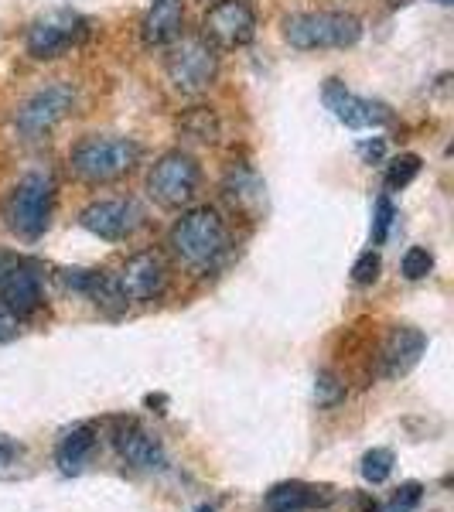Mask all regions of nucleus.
I'll use <instances>...</instances> for the list:
<instances>
[{"label": "nucleus", "mask_w": 454, "mask_h": 512, "mask_svg": "<svg viewBox=\"0 0 454 512\" xmlns=\"http://www.w3.org/2000/svg\"><path fill=\"white\" fill-rule=\"evenodd\" d=\"M168 243L185 267L202 270V274L205 270H216L219 260L229 250L226 219H222L216 209H209V205L188 209V212H181V219L171 226Z\"/></svg>", "instance_id": "obj_1"}, {"label": "nucleus", "mask_w": 454, "mask_h": 512, "mask_svg": "<svg viewBox=\"0 0 454 512\" xmlns=\"http://www.w3.org/2000/svg\"><path fill=\"white\" fill-rule=\"evenodd\" d=\"M140 164V144L130 137H82L69 154L72 175L86 185H113Z\"/></svg>", "instance_id": "obj_2"}, {"label": "nucleus", "mask_w": 454, "mask_h": 512, "mask_svg": "<svg viewBox=\"0 0 454 512\" xmlns=\"http://www.w3.org/2000/svg\"><path fill=\"white\" fill-rule=\"evenodd\" d=\"M362 38V21L349 11H301L284 18V41L297 52L352 48Z\"/></svg>", "instance_id": "obj_3"}, {"label": "nucleus", "mask_w": 454, "mask_h": 512, "mask_svg": "<svg viewBox=\"0 0 454 512\" xmlns=\"http://www.w3.org/2000/svg\"><path fill=\"white\" fill-rule=\"evenodd\" d=\"M55 209V181L52 175L31 171L18 185L11 188L4 202V226L21 239H38L45 236L48 222H52Z\"/></svg>", "instance_id": "obj_4"}, {"label": "nucleus", "mask_w": 454, "mask_h": 512, "mask_svg": "<svg viewBox=\"0 0 454 512\" xmlns=\"http://www.w3.org/2000/svg\"><path fill=\"white\" fill-rule=\"evenodd\" d=\"M72 110H76V86L72 82H48L14 110V134L24 144L48 140Z\"/></svg>", "instance_id": "obj_5"}, {"label": "nucleus", "mask_w": 454, "mask_h": 512, "mask_svg": "<svg viewBox=\"0 0 454 512\" xmlns=\"http://www.w3.org/2000/svg\"><path fill=\"white\" fill-rule=\"evenodd\" d=\"M171 89L181 96H202L212 89L219 76V48L205 38H178L168 45V62H164Z\"/></svg>", "instance_id": "obj_6"}, {"label": "nucleus", "mask_w": 454, "mask_h": 512, "mask_svg": "<svg viewBox=\"0 0 454 512\" xmlns=\"http://www.w3.org/2000/svg\"><path fill=\"white\" fill-rule=\"evenodd\" d=\"M198 188H202V168L188 151H168L154 161L151 175H147V195L161 205V209H185L195 202Z\"/></svg>", "instance_id": "obj_7"}, {"label": "nucleus", "mask_w": 454, "mask_h": 512, "mask_svg": "<svg viewBox=\"0 0 454 512\" xmlns=\"http://www.w3.org/2000/svg\"><path fill=\"white\" fill-rule=\"evenodd\" d=\"M89 38V21L76 11H48L45 18H38L28 28V55L38 62L62 59L65 52H72L76 45Z\"/></svg>", "instance_id": "obj_8"}, {"label": "nucleus", "mask_w": 454, "mask_h": 512, "mask_svg": "<svg viewBox=\"0 0 454 512\" xmlns=\"http://www.w3.org/2000/svg\"><path fill=\"white\" fill-rule=\"evenodd\" d=\"M0 304L18 318L41 311L45 291H41V267L35 260L0 250Z\"/></svg>", "instance_id": "obj_9"}, {"label": "nucleus", "mask_w": 454, "mask_h": 512, "mask_svg": "<svg viewBox=\"0 0 454 512\" xmlns=\"http://www.w3.org/2000/svg\"><path fill=\"white\" fill-rule=\"evenodd\" d=\"M113 284L123 297V304H151L168 291V263L161 260V253H134L127 263L113 274Z\"/></svg>", "instance_id": "obj_10"}, {"label": "nucleus", "mask_w": 454, "mask_h": 512, "mask_svg": "<svg viewBox=\"0 0 454 512\" xmlns=\"http://www.w3.org/2000/svg\"><path fill=\"white\" fill-rule=\"evenodd\" d=\"M202 38L216 48H246L257 38V14L250 0H216L205 11Z\"/></svg>", "instance_id": "obj_11"}, {"label": "nucleus", "mask_w": 454, "mask_h": 512, "mask_svg": "<svg viewBox=\"0 0 454 512\" xmlns=\"http://www.w3.org/2000/svg\"><path fill=\"white\" fill-rule=\"evenodd\" d=\"M79 226L99 239L120 243V239L134 236L144 226V212H140L134 198H99V202H89L79 212Z\"/></svg>", "instance_id": "obj_12"}, {"label": "nucleus", "mask_w": 454, "mask_h": 512, "mask_svg": "<svg viewBox=\"0 0 454 512\" xmlns=\"http://www.w3.org/2000/svg\"><path fill=\"white\" fill-rule=\"evenodd\" d=\"M321 99H325V106L332 110V117L338 123H345L349 130H376L390 123V106L379 103V99L352 93L342 79H328L325 86H321Z\"/></svg>", "instance_id": "obj_13"}, {"label": "nucleus", "mask_w": 454, "mask_h": 512, "mask_svg": "<svg viewBox=\"0 0 454 512\" xmlns=\"http://www.w3.org/2000/svg\"><path fill=\"white\" fill-rule=\"evenodd\" d=\"M110 441L113 448L130 468L137 472H161L168 465V454H164V444L147 431L140 420H130V417H120L113 420V431H110Z\"/></svg>", "instance_id": "obj_14"}, {"label": "nucleus", "mask_w": 454, "mask_h": 512, "mask_svg": "<svg viewBox=\"0 0 454 512\" xmlns=\"http://www.w3.org/2000/svg\"><path fill=\"white\" fill-rule=\"evenodd\" d=\"M427 352V335L414 325H396L386 335L383 349H379V369L386 379H403L407 373H414L417 362Z\"/></svg>", "instance_id": "obj_15"}, {"label": "nucleus", "mask_w": 454, "mask_h": 512, "mask_svg": "<svg viewBox=\"0 0 454 512\" xmlns=\"http://www.w3.org/2000/svg\"><path fill=\"white\" fill-rule=\"evenodd\" d=\"M181 24H185L181 0H151L144 21H140V38L147 48H168L171 41L181 38Z\"/></svg>", "instance_id": "obj_16"}, {"label": "nucleus", "mask_w": 454, "mask_h": 512, "mask_svg": "<svg viewBox=\"0 0 454 512\" xmlns=\"http://www.w3.org/2000/svg\"><path fill=\"white\" fill-rule=\"evenodd\" d=\"M96 441H99V431L89 420L86 424H76L72 431H65L59 448H55V461H59L62 475H79L82 468H86V461L93 458Z\"/></svg>", "instance_id": "obj_17"}, {"label": "nucleus", "mask_w": 454, "mask_h": 512, "mask_svg": "<svg viewBox=\"0 0 454 512\" xmlns=\"http://www.w3.org/2000/svg\"><path fill=\"white\" fill-rule=\"evenodd\" d=\"M222 192H226V198L236 205V209L253 212V209H260V205H263V181L246 161H236L233 168L226 171Z\"/></svg>", "instance_id": "obj_18"}, {"label": "nucleus", "mask_w": 454, "mask_h": 512, "mask_svg": "<svg viewBox=\"0 0 454 512\" xmlns=\"http://www.w3.org/2000/svg\"><path fill=\"white\" fill-rule=\"evenodd\" d=\"M328 502H332V492L304 482H284L267 492V509H284V512L315 509V506H328Z\"/></svg>", "instance_id": "obj_19"}, {"label": "nucleus", "mask_w": 454, "mask_h": 512, "mask_svg": "<svg viewBox=\"0 0 454 512\" xmlns=\"http://www.w3.org/2000/svg\"><path fill=\"white\" fill-rule=\"evenodd\" d=\"M178 130L185 137L198 140V144H216L219 140V117L209 110V106H195V110H188L185 117L178 120Z\"/></svg>", "instance_id": "obj_20"}, {"label": "nucleus", "mask_w": 454, "mask_h": 512, "mask_svg": "<svg viewBox=\"0 0 454 512\" xmlns=\"http://www.w3.org/2000/svg\"><path fill=\"white\" fill-rule=\"evenodd\" d=\"M359 475L366 478L369 485H383L386 478L393 475V451L390 448H373L362 454L359 461Z\"/></svg>", "instance_id": "obj_21"}, {"label": "nucleus", "mask_w": 454, "mask_h": 512, "mask_svg": "<svg viewBox=\"0 0 454 512\" xmlns=\"http://www.w3.org/2000/svg\"><path fill=\"white\" fill-rule=\"evenodd\" d=\"M345 396H349V390H345V383L338 379L332 369H321V373L315 376V403L321 410H335L338 403H345Z\"/></svg>", "instance_id": "obj_22"}, {"label": "nucleus", "mask_w": 454, "mask_h": 512, "mask_svg": "<svg viewBox=\"0 0 454 512\" xmlns=\"http://www.w3.org/2000/svg\"><path fill=\"white\" fill-rule=\"evenodd\" d=\"M417 175H420L417 154H400V158H393L390 168H386V192H400V188H407Z\"/></svg>", "instance_id": "obj_23"}, {"label": "nucleus", "mask_w": 454, "mask_h": 512, "mask_svg": "<svg viewBox=\"0 0 454 512\" xmlns=\"http://www.w3.org/2000/svg\"><path fill=\"white\" fill-rule=\"evenodd\" d=\"M400 270L407 280H424L434 270V253L427 250V246H410L400 260Z\"/></svg>", "instance_id": "obj_24"}, {"label": "nucleus", "mask_w": 454, "mask_h": 512, "mask_svg": "<svg viewBox=\"0 0 454 512\" xmlns=\"http://www.w3.org/2000/svg\"><path fill=\"white\" fill-rule=\"evenodd\" d=\"M393 219H396V209H393L390 195H379L376 198V209H373V246H383L386 243Z\"/></svg>", "instance_id": "obj_25"}, {"label": "nucleus", "mask_w": 454, "mask_h": 512, "mask_svg": "<svg viewBox=\"0 0 454 512\" xmlns=\"http://www.w3.org/2000/svg\"><path fill=\"white\" fill-rule=\"evenodd\" d=\"M379 270H383V260H379V253L366 250L356 263H352V280H356L359 287H369V284H376V280H379Z\"/></svg>", "instance_id": "obj_26"}, {"label": "nucleus", "mask_w": 454, "mask_h": 512, "mask_svg": "<svg viewBox=\"0 0 454 512\" xmlns=\"http://www.w3.org/2000/svg\"><path fill=\"white\" fill-rule=\"evenodd\" d=\"M420 499H424V485L420 482H407L396 489V495L390 499V506L379 509V512H414L420 506Z\"/></svg>", "instance_id": "obj_27"}, {"label": "nucleus", "mask_w": 454, "mask_h": 512, "mask_svg": "<svg viewBox=\"0 0 454 512\" xmlns=\"http://www.w3.org/2000/svg\"><path fill=\"white\" fill-rule=\"evenodd\" d=\"M18 461H24V444L0 434V468H11V465H18Z\"/></svg>", "instance_id": "obj_28"}, {"label": "nucleus", "mask_w": 454, "mask_h": 512, "mask_svg": "<svg viewBox=\"0 0 454 512\" xmlns=\"http://www.w3.org/2000/svg\"><path fill=\"white\" fill-rule=\"evenodd\" d=\"M359 151V158L366 161V164H379L386 158V140L383 137H373V140H362V144L356 147Z\"/></svg>", "instance_id": "obj_29"}, {"label": "nucleus", "mask_w": 454, "mask_h": 512, "mask_svg": "<svg viewBox=\"0 0 454 512\" xmlns=\"http://www.w3.org/2000/svg\"><path fill=\"white\" fill-rule=\"evenodd\" d=\"M18 315H11V311L0 304V342H7V338H14L18 335Z\"/></svg>", "instance_id": "obj_30"}, {"label": "nucleus", "mask_w": 454, "mask_h": 512, "mask_svg": "<svg viewBox=\"0 0 454 512\" xmlns=\"http://www.w3.org/2000/svg\"><path fill=\"white\" fill-rule=\"evenodd\" d=\"M356 506H359V512H379L376 499H369V495H359V499H356Z\"/></svg>", "instance_id": "obj_31"}, {"label": "nucleus", "mask_w": 454, "mask_h": 512, "mask_svg": "<svg viewBox=\"0 0 454 512\" xmlns=\"http://www.w3.org/2000/svg\"><path fill=\"white\" fill-rule=\"evenodd\" d=\"M195 512H212V506H198Z\"/></svg>", "instance_id": "obj_32"}, {"label": "nucleus", "mask_w": 454, "mask_h": 512, "mask_svg": "<svg viewBox=\"0 0 454 512\" xmlns=\"http://www.w3.org/2000/svg\"><path fill=\"white\" fill-rule=\"evenodd\" d=\"M437 4H451V0H437Z\"/></svg>", "instance_id": "obj_33"}, {"label": "nucleus", "mask_w": 454, "mask_h": 512, "mask_svg": "<svg viewBox=\"0 0 454 512\" xmlns=\"http://www.w3.org/2000/svg\"><path fill=\"white\" fill-rule=\"evenodd\" d=\"M270 512H284V509H270Z\"/></svg>", "instance_id": "obj_34"}]
</instances>
